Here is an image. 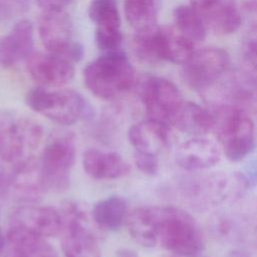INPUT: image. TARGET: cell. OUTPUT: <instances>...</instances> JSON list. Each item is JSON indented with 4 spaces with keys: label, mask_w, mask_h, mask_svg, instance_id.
<instances>
[{
    "label": "cell",
    "mask_w": 257,
    "mask_h": 257,
    "mask_svg": "<svg viewBox=\"0 0 257 257\" xmlns=\"http://www.w3.org/2000/svg\"><path fill=\"white\" fill-rule=\"evenodd\" d=\"M115 257H139L137 252L128 248H120L115 251Z\"/></svg>",
    "instance_id": "obj_32"
},
{
    "label": "cell",
    "mask_w": 257,
    "mask_h": 257,
    "mask_svg": "<svg viewBox=\"0 0 257 257\" xmlns=\"http://www.w3.org/2000/svg\"><path fill=\"white\" fill-rule=\"evenodd\" d=\"M87 89L101 99H114L135 86L136 70L122 50L103 52L83 69Z\"/></svg>",
    "instance_id": "obj_2"
},
{
    "label": "cell",
    "mask_w": 257,
    "mask_h": 257,
    "mask_svg": "<svg viewBox=\"0 0 257 257\" xmlns=\"http://www.w3.org/2000/svg\"><path fill=\"white\" fill-rule=\"evenodd\" d=\"M29 3V0H0V9L6 12H21Z\"/></svg>",
    "instance_id": "obj_30"
},
{
    "label": "cell",
    "mask_w": 257,
    "mask_h": 257,
    "mask_svg": "<svg viewBox=\"0 0 257 257\" xmlns=\"http://www.w3.org/2000/svg\"><path fill=\"white\" fill-rule=\"evenodd\" d=\"M42 11H57L64 10L73 0H35Z\"/></svg>",
    "instance_id": "obj_29"
},
{
    "label": "cell",
    "mask_w": 257,
    "mask_h": 257,
    "mask_svg": "<svg viewBox=\"0 0 257 257\" xmlns=\"http://www.w3.org/2000/svg\"><path fill=\"white\" fill-rule=\"evenodd\" d=\"M170 135L168 123L149 117L133 124L127 133L128 141L135 151L157 156L168 146Z\"/></svg>",
    "instance_id": "obj_18"
},
{
    "label": "cell",
    "mask_w": 257,
    "mask_h": 257,
    "mask_svg": "<svg viewBox=\"0 0 257 257\" xmlns=\"http://www.w3.org/2000/svg\"><path fill=\"white\" fill-rule=\"evenodd\" d=\"M30 77L39 86L55 88L68 83L74 75V63L51 52H33L26 60Z\"/></svg>",
    "instance_id": "obj_11"
},
{
    "label": "cell",
    "mask_w": 257,
    "mask_h": 257,
    "mask_svg": "<svg viewBox=\"0 0 257 257\" xmlns=\"http://www.w3.org/2000/svg\"><path fill=\"white\" fill-rule=\"evenodd\" d=\"M134 161L137 169L147 176H156L159 172V160L157 155L135 151Z\"/></svg>",
    "instance_id": "obj_28"
},
{
    "label": "cell",
    "mask_w": 257,
    "mask_h": 257,
    "mask_svg": "<svg viewBox=\"0 0 257 257\" xmlns=\"http://www.w3.org/2000/svg\"><path fill=\"white\" fill-rule=\"evenodd\" d=\"M4 257H57L45 237L18 227H10L6 235Z\"/></svg>",
    "instance_id": "obj_19"
},
{
    "label": "cell",
    "mask_w": 257,
    "mask_h": 257,
    "mask_svg": "<svg viewBox=\"0 0 257 257\" xmlns=\"http://www.w3.org/2000/svg\"><path fill=\"white\" fill-rule=\"evenodd\" d=\"M216 136L219 146L232 162H238L254 148V123L241 108L224 104L213 109Z\"/></svg>",
    "instance_id": "obj_4"
},
{
    "label": "cell",
    "mask_w": 257,
    "mask_h": 257,
    "mask_svg": "<svg viewBox=\"0 0 257 257\" xmlns=\"http://www.w3.org/2000/svg\"><path fill=\"white\" fill-rule=\"evenodd\" d=\"M76 145L70 133L53 135L46 143L38 165L47 191H62L68 187L69 174L75 162Z\"/></svg>",
    "instance_id": "obj_6"
},
{
    "label": "cell",
    "mask_w": 257,
    "mask_h": 257,
    "mask_svg": "<svg viewBox=\"0 0 257 257\" xmlns=\"http://www.w3.org/2000/svg\"><path fill=\"white\" fill-rule=\"evenodd\" d=\"M5 244H6V236H4V234L0 228V256L3 255V253H4Z\"/></svg>",
    "instance_id": "obj_33"
},
{
    "label": "cell",
    "mask_w": 257,
    "mask_h": 257,
    "mask_svg": "<svg viewBox=\"0 0 257 257\" xmlns=\"http://www.w3.org/2000/svg\"><path fill=\"white\" fill-rule=\"evenodd\" d=\"M175 28L194 43L203 41L207 35V28L197 11L191 5H180L175 8Z\"/></svg>",
    "instance_id": "obj_25"
},
{
    "label": "cell",
    "mask_w": 257,
    "mask_h": 257,
    "mask_svg": "<svg viewBox=\"0 0 257 257\" xmlns=\"http://www.w3.org/2000/svg\"><path fill=\"white\" fill-rule=\"evenodd\" d=\"M227 257H248V255H246L244 252L242 251H237V250H234L232 251Z\"/></svg>",
    "instance_id": "obj_34"
},
{
    "label": "cell",
    "mask_w": 257,
    "mask_h": 257,
    "mask_svg": "<svg viewBox=\"0 0 257 257\" xmlns=\"http://www.w3.org/2000/svg\"><path fill=\"white\" fill-rule=\"evenodd\" d=\"M155 39L159 62L168 61L183 65L195 51V43L180 33L175 26H158Z\"/></svg>",
    "instance_id": "obj_20"
},
{
    "label": "cell",
    "mask_w": 257,
    "mask_h": 257,
    "mask_svg": "<svg viewBox=\"0 0 257 257\" xmlns=\"http://www.w3.org/2000/svg\"><path fill=\"white\" fill-rule=\"evenodd\" d=\"M123 10L127 23L136 32L158 26L159 0H124Z\"/></svg>",
    "instance_id": "obj_23"
},
{
    "label": "cell",
    "mask_w": 257,
    "mask_h": 257,
    "mask_svg": "<svg viewBox=\"0 0 257 257\" xmlns=\"http://www.w3.org/2000/svg\"><path fill=\"white\" fill-rule=\"evenodd\" d=\"M221 156L220 146L203 136L183 142L175 152L176 163L187 171L210 169L219 163Z\"/></svg>",
    "instance_id": "obj_14"
},
{
    "label": "cell",
    "mask_w": 257,
    "mask_h": 257,
    "mask_svg": "<svg viewBox=\"0 0 257 257\" xmlns=\"http://www.w3.org/2000/svg\"><path fill=\"white\" fill-rule=\"evenodd\" d=\"M156 245L178 257H197L205 247L203 233L195 219L173 206H148Z\"/></svg>",
    "instance_id": "obj_1"
},
{
    "label": "cell",
    "mask_w": 257,
    "mask_h": 257,
    "mask_svg": "<svg viewBox=\"0 0 257 257\" xmlns=\"http://www.w3.org/2000/svg\"><path fill=\"white\" fill-rule=\"evenodd\" d=\"M127 215L126 201L120 196H110L97 202L91 211L94 223L109 231L119 229L126 222Z\"/></svg>",
    "instance_id": "obj_22"
},
{
    "label": "cell",
    "mask_w": 257,
    "mask_h": 257,
    "mask_svg": "<svg viewBox=\"0 0 257 257\" xmlns=\"http://www.w3.org/2000/svg\"><path fill=\"white\" fill-rule=\"evenodd\" d=\"M37 30L46 51L61 55L73 63L81 59L83 47L74 40L72 21L64 10L42 11Z\"/></svg>",
    "instance_id": "obj_10"
},
{
    "label": "cell",
    "mask_w": 257,
    "mask_h": 257,
    "mask_svg": "<svg viewBox=\"0 0 257 257\" xmlns=\"http://www.w3.org/2000/svg\"><path fill=\"white\" fill-rule=\"evenodd\" d=\"M34 27L30 20L21 19L0 39V66L9 68L26 61L34 52Z\"/></svg>",
    "instance_id": "obj_15"
},
{
    "label": "cell",
    "mask_w": 257,
    "mask_h": 257,
    "mask_svg": "<svg viewBox=\"0 0 257 257\" xmlns=\"http://www.w3.org/2000/svg\"><path fill=\"white\" fill-rule=\"evenodd\" d=\"M61 247L65 257H100L98 242L89 226L86 211L69 202L62 209Z\"/></svg>",
    "instance_id": "obj_8"
},
{
    "label": "cell",
    "mask_w": 257,
    "mask_h": 257,
    "mask_svg": "<svg viewBox=\"0 0 257 257\" xmlns=\"http://www.w3.org/2000/svg\"><path fill=\"white\" fill-rule=\"evenodd\" d=\"M9 223L10 227H18L45 238L58 235L62 229L61 214L49 206L18 207L11 213Z\"/></svg>",
    "instance_id": "obj_13"
},
{
    "label": "cell",
    "mask_w": 257,
    "mask_h": 257,
    "mask_svg": "<svg viewBox=\"0 0 257 257\" xmlns=\"http://www.w3.org/2000/svg\"><path fill=\"white\" fill-rule=\"evenodd\" d=\"M230 180L222 173L210 174L196 180L195 185L190 187V193L198 200L216 203L222 201L231 192Z\"/></svg>",
    "instance_id": "obj_24"
},
{
    "label": "cell",
    "mask_w": 257,
    "mask_h": 257,
    "mask_svg": "<svg viewBox=\"0 0 257 257\" xmlns=\"http://www.w3.org/2000/svg\"><path fill=\"white\" fill-rule=\"evenodd\" d=\"M230 68L228 53L218 47L195 50L183 64L182 78L193 90L206 92L224 76Z\"/></svg>",
    "instance_id": "obj_9"
},
{
    "label": "cell",
    "mask_w": 257,
    "mask_h": 257,
    "mask_svg": "<svg viewBox=\"0 0 257 257\" xmlns=\"http://www.w3.org/2000/svg\"><path fill=\"white\" fill-rule=\"evenodd\" d=\"M9 192L22 202L37 201L46 192L38 159H31L9 170Z\"/></svg>",
    "instance_id": "obj_16"
},
{
    "label": "cell",
    "mask_w": 257,
    "mask_h": 257,
    "mask_svg": "<svg viewBox=\"0 0 257 257\" xmlns=\"http://www.w3.org/2000/svg\"><path fill=\"white\" fill-rule=\"evenodd\" d=\"M201 16L207 30L216 34L234 33L242 24V16L235 0H190Z\"/></svg>",
    "instance_id": "obj_12"
},
{
    "label": "cell",
    "mask_w": 257,
    "mask_h": 257,
    "mask_svg": "<svg viewBox=\"0 0 257 257\" xmlns=\"http://www.w3.org/2000/svg\"><path fill=\"white\" fill-rule=\"evenodd\" d=\"M9 195V171L0 168V208Z\"/></svg>",
    "instance_id": "obj_31"
},
{
    "label": "cell",
    "mask_w": 257,
    "mask_h": 257,
    "mask_svg": "<svg viewBox=\"0 0 257 257\" xmlns=\"http://www.w3.org/2000/svg\"><path fill=\"white\" fill-rule=\"evenodd\" d=\"M172 124L181 132L200 137L214 130L215 114L213 109L185 101Z\"/></svg>",
    "instance_id": "obj_21"
},
{
    "label": "cell",
    "mask_w": 257,
    "mask_h": 257,
    "mask_svg": "<svg viewBox=\"0 0 257 257\" xmlns=\"http://www.w3.org/2000/svg\"><path fill=\"white\" fill-rule=\"evenodd\" d=\"M241 54L247 66L250 69L257 71V29L243 39Z\"/></svg>",
    "instance_id": "obj_27"
},
{
    "label": "cell",
    "mask_w": 257,
    "mask_h": 257,
    "mask_svg": "<svg viewBox=\"0 0 257 257\" xmlns=\"http://www.w3.org/2000/svg\"><path fill=\"white\" fill-rule=\"evenodd\" d=\"M25 101L32 110L62 125H71L93 115L90 103L72 89L38 86L27 92Z\"/></svg>",
    "instance_id": "obj_3"
},
{
    "label": "cell",
    "mask_w": 257,
    "mask_h": 257,
    "mask_svg": "<svg viewBox=\"0 0 257 257\" xmlns=\"http://www.w3.org/2000/svg\"><path fill=\"white\" fill-rule=\"evenodd\" d=\"M84 172L95 180H117L131 172L130 164L117 153L88 149L82 155Z\"/></svg>",
    "instance_id": "obj_17"
},
{
    "label": "cell",
    "mask_w": 257,
    "mask_h": 257,
    "mask_svg": "<svg viewBox=\"0 0 257 257\" xmlns=\"http://www.w3.org/2000/svg\"><path fill=\"white\" fill-rule=\"evenodd\" d=\"M88 17L95 25V30H121L116 0H91L88 5Z\"/></svg>",
    "instance_id": "obj_26"
},
{
    "label": "cell",
    "mask_w": 257,
    "mask_h": 257,
    "mask_svg": "<svg viewBox=\"0 0 257 257\" xmlns=\"http://www.w3.org/2000/svg\"><path fill=\"white\" fill-rule=\"evenodd\" d=\"M135 85L148 117L172 124L185 102L178 87L164 77L152 75L137 80Z\"/></svg>",
    "instance_id": "obj_7"
},
{
    "label": "cell",
    "mask_w": 257,
    "mask_h": 257,
    "mask_svg": "<svg viewBox=\"0 0 257 257\" xmlns=\"http://www.w3.org/2000/svg\"><path fill=\"white\" fill-rule=\"evenodd\" d=\"M42 138L41 125L32 119L0 120V165H6L10 170L35 158L34 153L40 147Z\"/></svg>",
    "instance_id": "obj_5"
}]
</instances>
